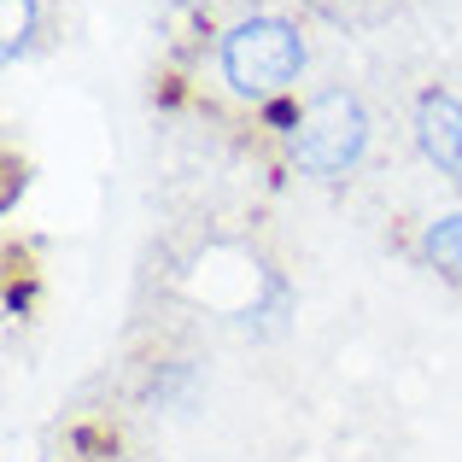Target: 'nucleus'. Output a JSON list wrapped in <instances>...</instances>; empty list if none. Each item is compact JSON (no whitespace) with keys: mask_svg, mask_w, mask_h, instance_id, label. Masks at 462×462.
I'll use <instances>...</instances> for the list:
<instances>
[{"mask_svg":"<svg viewBox=\"0 0 462 462\" xmlns=\"http://www.w3.org/2000/svg\"><path fill=\"white\" fill-rule=\"evenodd\" d=\"M421 258H428L445 282L462 287V211H445L421 228Z\"/></svg>","mask_w":462,"mask_h":462,"instance_id":"4","label":"nucleus"},{"mask_svg":"<svg viewBox=\"0 0 462 462\" xmlns=\"http://www.w3.org/2000/svg\"><path fill=\"white\" fill-rule=\"evenodd\" d=\"M188 100V77H181V70H170L164 82H158V106H181Z\"/></svg>","mask_w":462,"mask_h":462,"instance_id":"9","label":"nucleus"},{"mask_svg":"<svg viewBox=\"0 0 462 462\" xmlns=\"http://www.w3.org/2000/svg\"><path fill=\"white\" fill-rule=\"evenodd\" d=\"M416 147L445 181L462 188V100L451 88H421L416 94Z\"/></svg>","mask_w":462,"mask_h":462,"instance_id":"3","label":"nucleus"},{"mask_svg":"<svg viewBox=\"0 0 462 462\" xmlns=\"http://www.w3.org/2000/svg\"><path fill=\"white\" fill-rule=\"evenodd\" d=\"M30 35H35V0H6V65H18Z\"/></svg>","mask_w":462,"mask_h":462,"instance_id":"5","label":"nucleus"},{"mask_svg":"<svg viewBox=\"0 0 462 462\" xmlns=\"http://www.w3.org/2000/svg\"><path fill=\"white\" fill-rule=\"evenodd\" d=\"M35 305V282L23 275V282H6V316H23Z\"/></svg>","mask_w":462,"mask_h":462,"instance_id":"8","label":"nucleus"},{"mask_svg":"<svg viewBox=\"0 0 462 462\" xmlns=\"http://www.w3.org/2000/svg\"><path fill=\"white\" fill-rule=\"evenodd\" d=\"M217 65H223L228 94H240V100L258 112V106L293 94L299 70H305V35H299V23L258 12V18H240V23L223 30Z\"/></svg>","mask_w":462,"mask_h":462,"instance_id":"1","label":"nucleus"},{"mask_svg":"<svg viewBox=\"0 0 462 462\" xmlns=\"http://www.w3.org/2000/svg\"><path fill=\"white\" fill-rule=\"evenodd\" d=\"M258 117H263V124H270V135H293V129H299V117H305V106H299L293 100V94H282V100H270V106H258Z\"/></svg>","mask_w":462,"mask_h":462,"instance_id":"7","label":"nucleus"},{"mask_svg":"<svg viewBox=\"0 0 462 462\" xmlns=\"http://www.w3.org/2000/svg\"><path fill=\"white\" fill-rule=\"evenodd\" d=\"M70 451H77L82 462H112V457H117V433L82 421V428H70Z\"/></svg>","mask_w":462,"mask_h":462,"instance_id":"6","label":"nucleus"},{"mask_svg":"<svg viewBox=\"0 0 462 462\" xmlns=\"http://www.w3.org/2000/svg\"><path fill=\"white\" fill-rule=\"evenodd\" d=\"M369 152V112L351 88H322L305 100V117L287 135V164L310 181H339Z\"/></svg>","mask_w":462,"mask_h":462,"instance_id":"2","label":"nucleus"}]
</instances>
